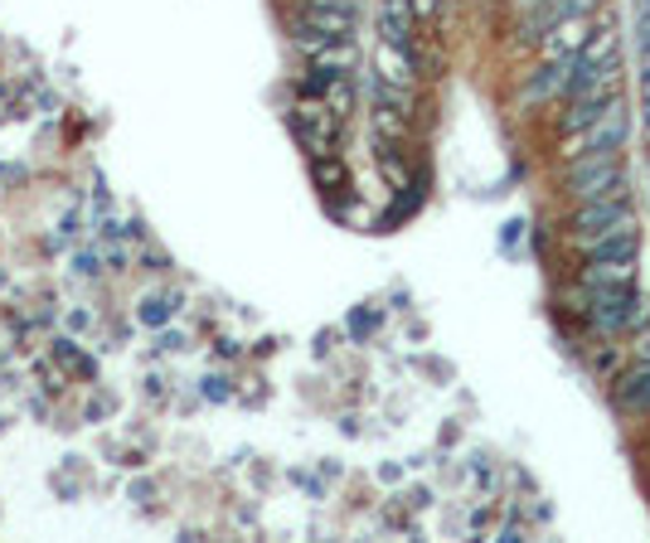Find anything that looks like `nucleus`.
I'll return each instance as SVG.
<instances>
[{"instance_id":"4468645a","label":"nucleus","mask_w":650,"mask_h":543,"mask_svg":"<svg viewBox=\"0 0 650 543\" xmlns=\"http://www.w3.org/2000/svg\"><path fill=\"white\" fill-rule=\"evenodd\" d=\"M588 258H631L636 253V223H621V229L602 233V238H588V243H578Z\"/></svg>"},{"instance_id":"a878e982","label":"nucleus","mask_w":650,"mask_h":543,"mask_svg":"<svg viewBox=\"0 0 650 543\" xmlns=\"http://www.w3.org/2000/svg\"><path fill=\"white\" fill-rule=\"evenodd\" d=\"M413 10H418V16H432V10H437V0H413Z\"/></svg>"},{"instance_id":"ddd939ff","label":"nucleus","mask_w":650,"mask_h":543,"mask_svg":"<svg viewBox=\"0 0 650 543\" xmlns=\"http://www.w3.org/2000/svg\"><path fill=\"white\" fill-rule=\"evenodd\" d=\"M617 399L631 413H650V360H636L627 374H617Z\"/></svg>"},{"instance_id":"dca6fc26","label":"nucleus","mask_w":650,"mask_h":543,"mask_svg":"<svg viewBox=\"0 0 650 543\" xmlns=\"http://www.w3.org/2000/svg\"><path fill=\"white\" fill-rule=\"evenodd\" d=\"M374 131H379V141H403L408 112H398V108H374Z\"/></svg>"},{"instance_id":"7ed1b4c3","label":"nucleus","mask_w":650,"mask_h":543,"mask_svg":"<svg viewBox=\"0 0 650 543\" xmlns=\"http://www.w3.org/2000/svg\"><path fill=\"white\" fill-rule=\"evenodd\" d=\"M291 127H297V141L307 145L311 155H330V145H336V131H340V112L330 108L326 98H307L291 117Z\"/></svg>"},{"instance_id":"f3484780","label":"nucleus","mask_w":650,"mask_h":543,"mask_svg":"<svg viewBox=\"0 0 650 543\" xmlns=\"http://www.w3.org/2000/svg\"><path fill=\"white\" fill-rule=\"evenodd\" d=\"M607 108H612V98H607V102H573V108L563 112V127H568V131H582V127H592Z\"/></svg>"},{"instance_id":"0eeeda50","label":"nucleus","mask_w":650,"mask_h":543,"mask_svg":"<svg viewBox=\"0 0 650 543\" xmlns=\"http://www.w3.org/2000/svg\"><path fill=\"white\" fill-rule=\"evenodd\" d=\"M627 301H631V286H597L588 291V315L597 330H621V321H627Z\"/></svg>"},{"instance_id":"5701e85b","label":"nucleus","mask_w":650,"mask_h":543,"mask_svg":"<svg viewBox=\"0 0 650 543\" xmlns=\"http://www.w3.org/2000/svg\"><path fill=\"white\" fill-rule=\"evenodd\" d=\"M597 369H602V374H621V354L617 350H597Z\"/></svg>"},{"instance_id":"20e7f679","label":"nucleus","mask_w":650,"mask_h":543,"mask_svg":"<svg viewBox=\"0 0 650 543\" xmlns=\"http://www.w3.org/2000/svg\"><path fill=\"white\" fill-rule=\"evenodd\" d=\"M588 34H592L588 16H563L539 34V49H543V59H578L582 44H588Z\"/></svg>"},{"instance_id":"9b49d317","label":"nucleus","mask_w":650,"mask_h":543,"mask_svg":"<svg viewBox=\"0 0 650 543\" xmlns=\"http://www.w3.org/2000/svg\"><path fill=\"white\" fill-rule=\"evenodd\" d=\"M374 73L383 78V83H393V88H413V54H408L403 44H389V39H379Z\"/></svg>"},{"instance_id":"1a4fd4ad","label":"nucleus","mask_w":650,"mask_h":543,"mask_svg":"<svg viewBox=\"0 0 650 543\" xmlns=\"http://www.w3.org/2000/svg\"><path fill=\"white\" fill-rule=\"evenodd\" d=\"M413 20H418L413 0H379V39L413 49Z\"/></svg>"},{"instance_id":"f8f14e48","label":"nucleus","mask_w":650,"mask_h":543,"mask_svg":"<svg viewBox=\"0 0 650 543\" xmlns=\"http://www.w3.org/2000/svg\"><path fill=\"white\" fill-rule=\"evenodd\" d=\"M631 276H636V262L631 258H588V268H582V291L631 286Z\"/></svg>"},{"instance_id":"9d476101","label":"nucleus","mask_w":650,"mask_h":543,"mask_svg":"<svg viewBox=\"0 0 650 543\" xmlns=\"http://www.w3.org/2000/svg\"><path fill=\"white\" fill-rule=\"evenodd\" d=\"M573 102H607V98H617V63H582L578 69V83L573 92H568Z\"/></svg>"},{"instance_id":"b1692460","label":"nucleus","mask_w":650,"mask_h":543,"mask_svg":"<svg viewBox=\"0 0 650 543\" xmlns=\"http://www.w3.org/2000/svg\"><path fill=\"white\" fill-rule=\"evenodd\" d=\"M636 360H650V330H641V335H636Z\"/></svg>"},{"instance_id":"c85d7f7f","label":"nucleus","mask_w":650,"mask_h":543,"mask_svg":"<svg viewBox=\"0 0 650 543\" xmlns=\"http://www.w3.org/2000/svg\"><path fill=\"white\" fill-rule=\"evenodd\" d=\"M646 73H650V44H646Z\"/></svg>"},{"instance_id":"bb28decb","label":"nucleus","mask_w":650,"mask_h":543,"mask_svg":"<svg viewBox=\"0 0 650 543\" xmlns=\"http://www.w3.org/2000/svg\"><path fill=\"white\" fill-rule=\"evenodd\" d=\"M316 6H344V10H354V0H316Z\"/></svg>"},{"instance_id":"2eb2a0df","label":"nucleus","mask_w":650,"mask_h":543,"mask_svg":"<svg viewBox=\"0 0 650 543\" xmlns=\"http://www.w3.org/2000/svg\"><path fill=\"white\" fill-rule=\"evenodd\" d=\"M578 59L592 63V69H597V63H617V30H612V24H607V30H592Z\"/></svg>"},{"instance_id":"f03ea898","label":"nucleus","mask_w":650,"mask_h":543,"mask_svg":"<svg viewBox=\"0 0 650 543\" xmlns=\"http://www.w3.org/2000/svg\"><path fill=\"white\" fill-rule=\"evenodd\" d=\"M621 141H627V108H621V98H612V108L597 117L592 127H582V131L568 137L563 155L568 161H578V155H588V151H617Z\"/></svg>"},{"instance_id":"39448f33","label":"nucleus","mask_w":650,"mask_h":543,"mask_svg":"<svg viewBox=\"0 0 650 543\" xmlns=\"http://www.w3.org/2000/svg\"><path fill=\"white\" fill-rule=\"evenodd\" d=\"M621 223H631L627 200H588L578 209L573 229H578V243H588V238H602V233L621 229Z\"/></svg>"},{"instance_id":"6e6552de","label":"nucleus","mask_w":650,"mask_h":543,"mask_svg":"<svg viewBox=\"0 0 650 543\" xmlns=\"http://www.w3.org/2000/svg\"><path fill=\"white\" fill-rule=\"evenodd\" d=\"M297 24H301V30H316V34H330V39H350L354 10H344V6H316V0H307Z\"/></svg>"},{"instance_id":"412c9836","label":"nucleus","mask_w":650,"mask_h":543,"mask_svg":"<svg viewBox=\"0 0 650 543\" xmlns=\"http://www.w3.org/2000/svg\"><path fill=\"white\" fill-rule=\"evenodd\" d=\"M316 180H321L326 190H336V184H344V165L336 155H316Z\"/></svg>"},{"instance_id":"aec40b11","label":"nucleus","mask_w":650,"mask_h":543,"mask_svg":"<svg viewBox=\"0 0 650 543\" xmlns=\"http://www.w3.org/2000/svg\"><path fill=\"white\" fill-rule=\"evenodd\" d=\"M326 102H330V108H336L340 117H350V108H354V92H350V83H344V73H340V78H330Z\"/></svg>"},{"instance_id":"393cba45","label":"nucleus","mask_w":650,"mask_h":543,"mask_svg":"<svg viewBox=\"0 0 650 543\" xmlns=\"http://www.w3.org/2000/svg\"><path fill=\"white\" fill-rule=\"evenodd\" d=\"M641 44H650V6L641 10Z\"/></svg>"},{"instance_id":"a211bd4d","label":"nucleus","mask_w":650,"mask_h":543,"mask_svg":"<svg viewBox=\"0 0 650 543\" xmlns=\"http://www.w3.org/2000/svg\"><path fill=\"white\" fill-rule=\"evenodd\" d=\"M176 306H180V296H151L141 306V321L146 325H161V321H170V315H176Z\"/></svg>"},{"instance_id":"423d86ee","label":"nucleus","mask_w":650,"mask_h":543,"mask_svg":"<svg viewBox=\"0 0 650 543\" xmlns=\"http://www.w3.org/2000/svg\"><path fill=\"white\" fill-rule=\"evenodd\" d=\"M578 69H582V59H549V69L524 88V102H549V98H559V92H573Z\"/></svg>"},{"instance_id":"6ab92c4d","label":"nucleus","mask_w":650,"mask_h":543,"mask_svg":"<svg viewBox=\"0 0 650 543\" xmlns=\"http://www.w3.org/2000/svg\"><path fill=\"white\" fill-rule=\"evenodd\" d=\"M621 330H636V335L650 330V296H631L627 301V321H621Z\"/></svg>"},{"instance_id":"cd10ccee","label":"nucleus","mask_w":650,"mask_h":543,"mask_svg":"<svg viewBox=\"0 0 650 543\" xmlns=\"http://www.w3.org/2000/svg\"><path fill=\"white\" fill-rule=\"evenodd\" d=\"M646 141H650V102H646Z\"/></svg>"},{"instance_id":"4be33fe9","label":"nucleus","mask_w":650,"mask_h":543,"mask_svg":"<svg viewBox=\"0 0 650 543\" xmlns=\"http://www.w3.org/2000/svg\"><path fill=\"white\" fill-rule=\"evenodd\" d=\"M549 6L559 10V20H563V16H592L597 0H549Z\"/></svg>"},{"instance_id":"c756f323","label":"nucleus","mask_w":650,"mask_h":543,"mask_svg":"<svg viewBox=\"0 0 650 543\" xmlns=\"http://www.w3.org/2000/svg\"><path fill=\"white\" fill-rule=\"evenodd\" d=\"M646 102H650V73H646Z\"/></svg>"},{"instance_id":"f257e3e1","label":"nucleus","mask_w":650,"mask_h":543,"mask_svg":"<svg viewBox=\"0 0 650 543\" xmlns=\"http://www.w3.org/2000/svg\"><path fill=\"white\" fill-rule=\"evenodd\" d=\"M568 180H573V194L582 204L588 200H627V180H621L617 151H588L568 165Z\"/></svg>"}]
</instances>
